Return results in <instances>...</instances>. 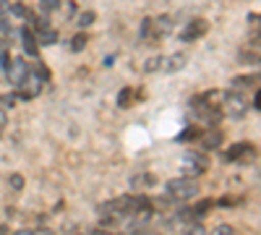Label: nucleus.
<instances>
[{
	"label": "nucleus",
	"mask_w": 261,
	"mask_h": 235,
	"mask_svg": "<svg viewBox=\"0 0 261 235\" xmlns=\"http://www.w3.org/2000/svg\"><path fill=\"white\" fill-rule=\"evenodd\" d=\"M193 196H199V183L191 178H175L165 186V199H170L172 204L191 201Z\"/></svg>",
	"instance_id": "1"
},
{
	"label": "nucleus",
	"mask_w": 261,
	"mask_h": 235,
	"mask_svg": "<svg viewBox=\"0 0 261 235\" xmlns=\"http://www.w3.org/2000/svg\"><path fill=\"white\" fill-rule=\"evenodd\" d=\"M206 170H209V157L204 152H186L180 157V173H183V178L196 180V178H201Z\"/></svg>",
	"instance_id": "2"
},
{
	"label": "nucleus",
	"mask_w": 261,
	"mask_h": 235,
	"mask_svg": "<svg viewBox=\"0 0 261 235\" xmlns=\"http://www.w3.org/2000/svg\"><path fill=\"white\" fill-rule=\"evenodd\" d=\"M251 108L248 102V94H235V92H227L225 102H222V115H230V118H243Z\"/></svg>",
	"instance_id": "3"
},
{
	"label": "nucleus",
	"mask_w": 261,
	"mask_h": 235,
	"mask_svg": "<svg viewBox=\"0 0 261 235\" xmlns=\"http://www.w3.org/2000/svg\"><path fill=\"white\" fill-rule=\"evenodd\" d=\"M206 32H209V24L204 18H191L188 24L183 27V32H180V42H196V39H201Z\"/></svg>",
	"instance_id": "4"
},
{
	"label": "nucleus",
	"mask_w": 261,
	"mask_h": 235,
	"mask_svg": "<svg viewBox=\"0 0 261 235\" xmlns=\"http://www.w3.org/2000/svg\"><path fill=\"white\" fill-rule=\"evenodd\" d=\"M27 73H29V66H27V60H24V58H13V60H8L6 76H8V81L13 84V87H18V84L24 81Z\"/></svg>",
	"instance_id": "5"
},
{
	"label": "nucleus",
	"mask_w": 261,
	"mask_h": 235,
	"mask_svg": "<svg viewBox=\"0 0 261 235\" xmlns=\"http://www.w3.org/2000/svg\"><path fill=\"white\" fill-rule=\"evenodd\" d=\"M186 66H188V55H186V53H172V55L162 58V68H160V71H165V73H178V71H183Z\"/></svg>",
	"instance_id": "6"
},
{
	"label": "nucleus",
	"mask_w": 261,
	"mask_h": 235,
	"mask_svg": "<svg viewBox=\"0 0 261 235\" xmlns=\"http://www.w3.org/2000/svg\"><path fill=\"white\" fill-rule=\"evenodd\" d=\"M248 154H253V144L238 141V144H232L227 152H225V160H227V162H243Z\"/></svg>",
	"instance_id": "7"
},
{
	"label": "nucleus",
	"mask_w": 261,
	"mask_h": 235,
	"mask_svg": "<svg viewBox=\"0 0 261 235\" xmlns=\"http://www.w3.org/2000/svg\"><path fill=\"white\" fill-rule=\"evenodd\" d=\"M256 84H258V76H256V73H253V76H235V79L230 81V92L246 94L248 89H256Z\"/></svg>",
	"instance_id": "8"
},
{
	"label": "nucleus",
	"mask_w": 261,
	"mask_h": 235,
	"mask_svg": "<svg viewBox=\"0 0 261 235\" xmlns=\"http://www.w3.org/2000/svg\"><path fill=\"white\" fill-rule=\"evenodd\" d=\"M18 37H21V47H24V53H27L29 58H37L39 45H37V37H34V32H32L29 27H24V29L18 32Z\"/></svg>",
	"instance_id": "9"
},
{
	"label": "nucleus",
	"mask_w": 261,
	"mask_h": 235,
	"mask_svg": "<svg viewBox=\"0 0 261 235\" xmlns=\"http://www.w3.org/2000/svg\"><path fill=\"white\" fill-rule=\"evenodd\" d=\"M128 186L134 188V191H149L151 186H157V178L151 175V173H136V175H130Z\"/></svg>",
	"instance_id": "10"
},
{
	"label": "nucleus",
	"mask_w": 261,
	"mask_h": 235,
	"mask_svg": "<svg viewBox=\"0 0 261 235\" xmlns=\"http://www.w3.org/2000/svg\"><path fill=\"white\" fill-rule=\"evenodd\" d=\"M172 32V21L170 16H160V18H151V39H162L165 34Z\"/></svg>",
	"instance_id": "11"
},
{
	"label": "nucleus",
	"mask_w": 261,
	"mask_h": 235,
	"mask_svg": "<svg viewBox=\"0 0 261 235\" xmlns=\"http://www.w3.org/2000/svg\"><path fill=\"white\" fill-rule=\"evenodd\" d=\"M199 139H201V146L204 149H217V146L222 144V131H220V128H212V131L201 134Z\"/></svg>",
	"instance_id": "12"
},
{
	"label": "nucleus",
	"mask_w": 261,
	"mask_h": 235,
	"mask_svg": "<svg viewBox=\"0 0 261 235\" xmlns=\"http://www.w3.org/2000/svg\"><path fill=\"white\" fill-rule=\"evenodd\" d=\"M238 63H243V66H258V50L243 47L241 53H238Z\"/></svg>",
	"instance_id": "13"
},
{
	"label": "nucleus",
	"mask_w": 261,
	"mask_h": 235,
	"mask_svg": "<svg viewBox=\"0 0 261 235\" xmlns=\"http://www.w3.org/2000/svg\"><path fill=\"white\" fill-rule=\"evenodd\" d=\"M37 45H55V39H58V32L53 29V27H47V29H39L37 34Z\"/></svg>",
	"instance_id": "14"
},
{
	"label": "nucleus",
	"mask_w": 261,
	"mask_h": 235,
	"mask_svg": "<svg viewBox=\"0 0 261 235\" xmlns=\"http://www.w3.org/2000/svg\"><path fill=\"white\" fill-rule=\"evenodd\" d=\"M8 11H11L16 18H24V21H32V18H34V13H32V11H29L24 3H16V6H11Z\"/></svg>",
	"instance_id": "15"
},
{
	"label": "nucleus",
	"mask_w": 261,
	"mask_h": 235,
	"mask_svg": "<svg viewBox=\"0 0 261 235\" xmlns=\"http://www.w3.org/2000/svg\"><path fill=\"white\" fill-rule=\"evenodd\" d=\"M94 18H97V16H94V11H84V13H79L76 24L84 29V27H92V24H94Z\"/></svg>",
	"instance_id": "16"
},
{
	"label": "nucleus",
	"mask_w": 261,
	"mask_h": 235,
	"mask_svg": "<svg viewBox=\"0 0 261 235\" xmlns=\"http://www.w3.org/2000/svg\"><path fill=\"white\" fill-rule=\"evenodd\" d=\"M160 68H162V58H160V55L149 58V60L144 63V73H154V71H160Z\"/></svg>",
	"instance_id": "17"
},
{
	"label": "nucleus",
	"mask_w": 261,
	"mask_h": 235,
	"mask_svg": "<svg viewBox=\"0 0 261 235\" xmlns=\"http://www.w3.org/2000/svg\"><path fill=\"white\" fill-rule=\"evenodd\" d=\"M86 42H89V37H86L84 32H79V34L73 37V42H71V50H73V53H81V50L86 47Z\"/></svg>",
	"instance_id": "18"
},
{
	"label": "nucleus",
	"mask_w": 261,
	"mask_h": 235,
	"mask_svg": "<svg viewBox=\"0 0 261 235\" xmlns=\"http://www.w3.org/2000/svg\"><path fill=\"white\" fill-rule=\"evenodd\" d=\"M130 99H134V92H130V89H123V92L118 94V108H128V105H134Z\"/></svg>",
	"instance_id": "19"
},
{
	"label": "nucleus",
	"mask_w": 261,
	"mask_h": 235,
	"mask_svg": "<svg viewBox=\"0 0 261 235\" xmlns=\"http://www.w3.org/2000/svg\"><path fill=\"white\" fill-rule=\"evenodd\" d=\"M39 8L45 11V13H53L60 8V0H39Z\"/></svg>",
	"instance_id": "20"
},
{
	"label": "nucleus",
	"mask_w": 261,
	"mask_h": 235,
	"mask_svg": "<svg viewBox=\"0 0 261 235\" xmlns=\"http://www.w3.org/2000/svg\"><path fill=\"white\" fill-rule=\"evenodd\" d=\"M199 136H201V134H199V128H186V131L178 134V141H186V139L191 141V139H199Z\"/></svg>",
	"instance_id": "21"
},
{
	"label": "nucleus",
	"mask_w": 261,
	"mask_h": 235,
	"mask_svg": "<svg viewBox=\"0 0 261 235\" xmlns=\"http://www.w3.org/2000/svg\"><path fill=\"white\" fill-rule=\"evenodd\" d=\"M212 235H238V232H235L232 225H217V227L212 230Z\"/></svg>",
	"instance_id": "22"
},
{
	"label": "nucleus",
	"mask_w": 261,
	"mask_h": 235,
	"mask_svg": "<svg viewBox=\"0 0 261 235\" xmlns=\"http://www.w3.org/2000/svg\"><path fill=\"white\" fill-rule=\"evenodd\" d=\"M141 39H151V18L141 21Z\"/></svg>",
	"instance_id": "23"
},
{
	"label": "nucleus",
	"mask_w": 261,
	"mask_h": 235,
	"mask_svg": "<svg viewBox=\"0 0 261 235\" xmlns=\"http://www.w3.org/2000/svg\"><path fill=\"white\" fill-rule=\"evenodd\" d=\"M8 183H11V188H13V191H21V188H24V178H21V175H16V173L8 178Z\"/></svg>",
	"instance_id": "24"
},
{
	"label": "nucleus",
	"mask_w": 261,
	"mask_h": 235,
	"mask_svg": "<svg viewBox=\"0 0 261 235\" xmlns=\"http://www.w3.org/2000/svg\"><path fill=\"white\" fill-rule=\"evenodd\" d=\"M248 24H253V29L258 27V13H248Z\"/></svg>",
	"instance_id": "25"
},
{
	"label": "nucleus",
	"mask_w": 261,
	"mask_h": 235,
	"mask_svg": "<svg viewBox=\"0 0 261 235\" xmlns=\"http://www.w3.org/2000/svg\"><path fill=\"white\" fill-rule=\"evenodd\" d=\"M32 235H53V230H47V227H39V230H34Z\"/></svg>",
	"instance_id": "26"
},
{
	"label": "nucleus",
	"mask_w": 261,
	"mask_h": 235,
	"mask_svg": "<svg viewBox=\"0 0 261 235\" xmlns=\"http://www.w3.org/2000/svg\"><path fill=\"white\" fill-rule=\"evenodd\" d=\"M89 235H113V232H110V230H105V227H99V230H92Z\"/></svg>",
	"instance_id": "27"
},
{
	"label": "nucleus",
	"mask_w": 261,
	"mask_h": 235,
	"mask_svg": "<svg viewBox=\"0 0 261 235\" xmlns=\"http://www.w3.org/2000/svg\"><path fill=\"white\" fill-rule=\"evenodd\" d=\"M13 235H32V230H16Z\"/></svg>",
	"instance_id": "28"
},
{
	"label": "nucleus",
	"mask_w": 261,
	"mask_h": 235,
	"mask_svg": "<svg viewBox=\"0 0 261 235\" xmlns=\"http://www.w3.org/2000/svg\"><path fill=\"white\" fill-rule=\"evenodd\" d=\"M139 235H160V232H146V230H144V232H139Z\"/></svg>",
	"instance_id": "29"
},
{
	"label": "nucleus",
	"mask_w": 261,
	"mask_h": 235,
	"mask_svg": "<svg viewBox=\"0 0 261 235\" xmlns=\"http://www.w3.org/2000/svg\"><path fill=\"white\" fill-rule=\"evenodd\" d=\"M0 235H6V225H0Z\"/></svg>",
	"instance_id": "30"
}]
</instances>
